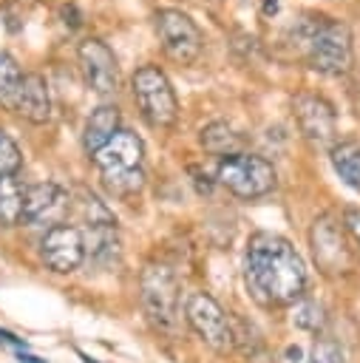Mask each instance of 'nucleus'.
I'll return each mask as SVG.
<instances>
[{
    "label": "nucleus",
    "mask_w": 360,
    "mask_h": 363,
    "mask_svg": "<svg viewBox=\"0 0 360 363\" xmlns=\"http://www.w3.org/2000/svg\"><path fill=\"white\" fill-rule=\"evenodd\" d=\"M91 159H94L99 179L111 196L130 199V196L142 193L145 179H147L145 176V142L133 130L119 128L113 133V139L102 150H96Z\"/></svg>",
    "instance_id": "3"
},
{
    "label": "nucleus",
    "mask_w": 360,
    "mask_h": 363,
    "mask_svg": "<svg viewBox=\"0 0 360 363\" xmlns=\"http://www.w3.org/2000/svg\"><path fill=\"white\" fill-rule=\"evenodd\" d=\"M286 357H292V360H298V357H300V349H298V346H295V349H289V352H286Z\"/></svg>",
    "instance_id": "26"
},
{
    "label": "nucleus",
    "mask_w": 360,
    "mask_h": 363,
    "mask_svg": "<svg viewBox=\"0 0 360 363\" xmlns=\"http://www.w3.org/2000/svg\"><path fill=\"white\" fill-rule=\"evenodd\" d=\"M153 31H156V40H159L164 57L179 65H193L204 51V31L181 9H173V6L156 9Z\"/></svg>",
    "instance_id": "6"
},
{
    "label": "nucleus",
    "mask_w": 360,
    "mask_h": 363,
    "mask_svg": "<svg viewBox=\"0 0 360 363\" xmlns=\"http://www.w3.org/2000/svg\"><path fill=\"white\" fill-rule=\"evenodd\" d=\"M329 159L334 173L343 179V184H349L354 193H360V142L346 139V142H334L329 147Z\"/></svg>",
    "instance_id": "17"
},
{
    "label": "nucleus",
    "mask_w": 360,
    "mask_h": 363,
    "mask_svg": "<svg viewBox=\"0 0 360 363\" xmlns=\"http://www.w3.org/2000/svg\"><path fill=\"white\" fill-rule=\"evenodd\" d=\"M184 320L190 329L213 349V352H232L235 349V329L218 301L207 292H190L184 298Z\"/></svg>",
    "instance_id": "8"
},
{
    "label": "nucleus",
    "mask_w": 360,
    "mask_h": 363,
    "mask_svg": "<svg viewBox=\"0 0 360 363\" xmlns=\"http://www.w3.org/2000/svg\"><path fill=\"white\" fill-rule=\"evenodd\" d=\"M119 128H122V113H119V108H116L113 102L96 105V108L88 113L85 128H82V150H85L88 156H94L96 150H102V147L113 139V133H116Z\"/></svg>",
    "instance_id": "15"
},
{
    "label": "nucleus",
    "mask_w": 360,
    "mask_h": 363,
    "mask_svg": "<svg viewBox=\"0 0 360 363\" xmlns=\"http://www.w3.org/2000/svg\"><path fill=\"white\" fill-rule=\"evenodd\" d=\"M215 182L227 187L238 199H261L275 190L278 184V170L269 159L258 153H232L218 159L215 167Z\"/></svg>",
    "instance_id": "5"
},
{
    "label": "nucleus",
    "mask_w": 360,
    "mask_h": 363,
    "mask_svg": "<svg viewBox=\"0 0 360 363\" xmlns=\"http://www.w3.org/2000/svg\"><path fill=\"white\" fill-rule=\"evenodd\" d=\"M23 167V153L17 147V142L0 128V176H17V170Z\"/></svg>",
    "instance_id": "21"
},
{
    "label": "nucleus",
    "mask_w": 360,
    "mask_h": 363,
    "mask_svg": "<svg viewBox=\"0 0 360 363\" xmlns=\"http://www.w3.org/2000/svg\"><path fill=\"white\" fill-rule=\"evenodd\" d=\"M343 227H346V233L360 244V207H346V210H343Z\"/></svg>",
    "instance_id": "23"
},
{
    "label": "nucleus",
    "mask_w": 360,
    "mask_h": 363,
    "mask_svg": "<svg viewBox=\"0 0 360 363\" xmlns=\"http://www.w3.org/2000/svg\"><path fill=\"white\" fill-rule=\"evenodd\" d=\"M198 142L207 153L224 159V156H232V153H241V136L235 133V128L230 122H207L201 130H198Z\"/></svg>",
    "instance_id": "16"
},
{
    "label": "nucleus",
    "mask_w": 360,
    "mask_h": 363,
    "mask_svg": "<svg viewBox=\"0 0 360 363\" xmlns=\"http://www.w3.org/2000/svg\"><path fill=\"white\" fill-rule=\"evenodd\" d=\"M82 360H85V363H96V360H94V357H88V354H82Z\"/></svg>",
    "instance_id": "27"
},
{
    "label": "nucleus",
    "mask_w": 360,
    "mask_h": 363,
    "mask_svg": "<svg viewBox=\"0 0 360 363\" xmlns=\"http://www.w3.org/2000/svg\"><path fill=\"white\" fill-rule=\"evenodd\" d=\"M23 199L26 187L17 176H0V224L14 227L23 221Z\"/></svg>",
    "instance_id": "18"
},
{
    "label": "nucleus",
    "mask_w": 360,
    "mask_h": 363,
    "mask_svg": "<svg viewBox=\"0 0 360 363\" xmlns=\"http://www.w3.org/2000/svg\"><path fill=\"white\" fill-rule=\"evenodd\" d=\"M292 320H295L298 329L317 332V329H323L326 315H323V306H320L317 301H312V298H300V301L295 303V315H292Z\"/></svg>",
    "instance_id": "20"
},
{
    "label": "nucleus",
    "mask_w": 360,
    "mask_h": 363,
    "mask_svg": "<svg viewBox=\"0 0 360 363\" xmlns=\"http://www.w3.org/2000/svg\"><path fill=\"white\" fill-rule=\"evenodd\" d=\"M244 278L249 295L264 306H292L306 292V264L278 233L258 230L247 238Z\"/></svg>",
    "instance_id": "1"
},
{
    "label": "nucleus",
    "mask_w": 360,
    "mask_h": 363,
    "mask_svg": "<svg viewBox=\"0 0 360 363\" xmlns=\"http://www.w3.org/2000/svg\"><path fill=\"white\" fill-rule=\"evenodd\" d=\"M71 193L57 182H37L26 187L23 199V221L31 227H57L65 224V216L71 213Z\"/></svg>",
    "instance_id": "11"
},
{
    "label": "nucleus",
    "mask_w": 360,
    "mask_h": 363,
    "mask_svg": "<svg viewBox=\"0 0 360 363\" xmlns=\"http://www.w3.org/2000/svg\"><path fill=\"white\" fill-rule=\"evenodd\" d=\"M11 113L34 122V125H45L54 113L51 108V94H48V82L40 74H26L20 82V91L11 102Z\"/></svg>",
    "instance_id": "14"
},
{
    "label": "nucleus",
    "mask_w": 360,
    "mask_h": 363,
    "mask_svg": "<svg viewBox=\"0 0 360 363\" xmlns=\"http://www.w3.org/2000/svg\"><path fill=\"white\" fill-rule=\"evenodd\" d=\"M292 116L300 136L315 147H332L337 142V111L334 105L312 91H298L292 96Z\"/></svg>",
    "instance_id": "9"
},
{
    "label": "nucleus",
    "mask_w": 360,
    "mask_h": 363,
    "mask_svg": "<svg viewBox=\"0 0 360 363\" xmlns=\"http://www.w3.org/2000/svg\"><path fill=\"white\" fill-rule=\"evenodd\" d=\"M23 68L17 65V60L0 48V105L6 111H11V102L20 91V82H23Z\"/></svg>",
    "instance_id": "19"
},
{
    "label": "nucleus",
    "mask_w": 360,
    "mask_h": 363,
    "mask_svg": "<svg viewBox=\"0 0 360 363\" xmlns=\"http://www.w3.org/2000/svg\"><path fill=\"white\" fill-rule=\"evenodd\" d=\"M309 244H312V255H315L317 267L326 275H337V272L351 269L354 255H351L349 238H346L343 227L332 216L315 218V224L309 230Z\"/></svg>",
    "instance_id": "12"
},
{
    "label": "nucleus",
    "mask_w": 360,
    "mask_h": 363,
    "mask_svg": "<svg viewBox=\"0 0 360 363\" xmlns=\"http://www.w3.org/2000/svg\"><path fill=\"white\" fill-rule=\"evenodd\" d=\"M286 40L295 54L320 77H346L354 65V40L343 20L320 14V11H300L298 20L289 23Z\"/></svg>",
    "instance_id": "2"
},
{
    "label": "nucleus",
    "mask_w": 360,
    "mask_h": 363,
    "mask_svg": "<svg viewBox=\"0 0 360 363\" xmlns=\"http://www.w3.org/2000/svg\"><path fill=\"white\" fill-rule=\"evenodd\" d=\"M139 295L150 323L159 326L162 332H176L181 295H179V281L173 269L164 264H147L139 275Z\"/></svg>",
    "instance_id": "7"
},
{
    "label": "nucleus",
    "mask_w": 360,
    "mask_h": 363,
    "mask_svg": "<svg viewBox=\"0 0 360 363\" xmlns=\"http://www.w3.org/2000/svg\"><path fill=\"white\" fill-rule=\"evenodd\" d=\"M309 363H346V360H343V349H340L334 340L320 337V340L315 343V349H312Z\"/></svg>",
    "instance_id": "22"
},
{
    "label": "nucleus",
    "mask_w": 360,
    "mask_h": 363,
    "mask_svg": "<svg viewBox=\"0 0 360 363\" xmlns=\"http://www.w3.org/2000/svg\"><path fill=\"white\" fill-rule=\"evenodd\" d=\"M20 363H48V360H43V357H34V354H23V352H20Z\"/></svg>",
    "instance_id": "25"
},
{
    "label": "nucleus",
    "mask_w": 360,
    "mask_h": 363,
    "mask_svg": "<svg viewBox=\"0 0 360 363\" xmlns=\"http://www.w3.org/2000/svg\"><path fill=\"white\" fill-rule=\"evenodd\" d=\"M130 94L142 113V119L150 128H173L179 122V96L170 82V77L153 65L145 62L130 77Z\"/></svg>",
    "instance_id": "4"
},
{
    "label": "nucleus",
    "mask_w": 360,
    "mask_h": 363,
    "mask_svg": "<svg viewBox=\"0 0 360 363\" xmlns=\"http://www.w3.org/2000/svg\"><path fill=\"white\" fill-rule=\"evenodd\" d=\"M40 258L51 272L68 275L77 272L85 261V238L82 230L74 224H57L48 227L40 238Z\"/></svg>",
    "instance_id": "13"
},
{
    "label": "nucleus",
    "mask_w": 360,
    "mask_h": 363,
    "mask_svg": "<svg viewBox=\"0 0 360 363\" xmlns=\"http://www.w3.org/2000/svg\"><path fill=\"white\" fill-rule=\"evenodd\" d=\"M77 65L88 91H94L96 96H113L119 91V62L105 40L85 37L77 45Z\"/></svg>",
    "instance_id": "10"
},
{
    "label": "nucleus",
    "mask_w": 360,
    "mask_h": 363,
    "mask_svg": "<svg viewBox=\"0 0 360 363\" xmlns=\"http://www.w3.org/2000/svg\"><path fill=\"white\" fill-rule=\"evenodd\" d=\"M278 9H281V0H264L261 14H264V17H272V14H278Z\"/></svg>",
    "instance_id": "24"
}]
</instances>
